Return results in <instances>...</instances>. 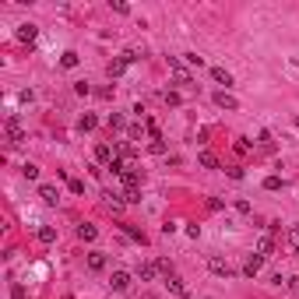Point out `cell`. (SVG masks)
<instances>
[{"label": "cell", "mask_w": 299, "mask_h": 299, "mask_svg": "<svg viewBox=\"0 0 299 299\" xmlns=\"http://www.w3.org/2000/svg\"><path fill=\"white\" fill-rule=\"evenodd\" d=\"M155 274H159V268H155L152 261H141V264H137V278H141V282H152Z\"/></svg>", "instance_id": "7c38bea8"}, {"label": "cell", "mask_w": 299, "mask_h": 299, "mask_svg": "<svg viewBox=\"0 0 299 299\" xmlns=\"http://www.w3.org/2000/svg\"><path fill=\"white\" fill-rule=\"evenodd\" d=\"M106 268V253H88V271H102Z\"/></svg>", "instance_id": "ac0fdd59"}, {"label": "cell", "mask_w": 299, "mask_h": 299, "mask_svg": "<svg viewBox=\"0 0 299 299\" xmlns=\"http://www.w3.org/2000/svg\"><path fill=\"white\" fill-rule=\"evenodd\" d=\"M257 253H261V257H271V253H274V236H271V232H264V236L257 240Z\"/></svg>", "instance_id": "30bf717a"}, {"label": "cell", "mask_w": 299, "mask_h": 299, "mask_svg": "<svg viewBox=\"0 0 299 299\" xmlns=\"http://www.w3.org/2000/svg\"><path fill=\"white\" fill-rule=\"evenodd\" d=\"M39 240H42V243H56V229H53V225H42V229H39Z\"/></svg>", "instance_id": "44dd1931"}, {"label": "cell", "mask_w": 299, "mask_h": 299, "mask_svg": "<svg viewBox=\"0 0 299 299\" xmlns=\"http://www.w3.org/2000/svg\"><path fill=\"white\" fill-rule=\"evenodd\" d=\"M11 292H14V299H25V289H21V285H14Z\"/></svg>", "instance_id": "836d02e7"}, {"label": "cell", "mask_w": 299, "mask_h": 299, "mask_svg": "<svg viewBox=\"0 0 299 299\" xmlns=\"http://www.w3.org/2000/svg\"><path fill=\"white\" fill-rule=\"evenodd\" d=\"M162 99H165V102H169V106H180V95H176V92H165V95H162Z\"/></svg>", "instance_id": "1f68e13d"}, {"label": "cell", "mask_w": 299, "mask_h": 299, "mask_svg": "<svg viewBox=\"0 0 299 299\" xmlns=\"http://www.w3.org/2000/svg\"><path fill=\"white\" fill-rule=\"evenodd\" d=\"M123 204H127V201H120V197H113V194H106V208H109L113 215H120V211H123Z\"/></svg>", "instance_id": "ffe728a7"}, {"label": "cell", "mask_w": 299, "mask_h": 299, "mask_svg": "<svg viewBox=\"0 0 299 299\" xmlns=\"http://www.w3.org/2000/svg\"><path fill=\"white\" fill-rule=\"evenodd\" d=\"M208 268H211V274H218V278H229L232 274L229 261H222V257H208Z\"/></svg>", "instance_id": "8992f818"}, {"label": "cell", "mask_w": 299, "mask_h": 299, "mask_svg": "<svg viewBox=\"0 0 299 299\" xmlns=\"http://www.w3.org/2000/svg\"><path fill=\"white\" fill-rule=\"evenodd\" d=\"M123 201H127V204H137V201H141V190H137V187H127Z\"/></svg>", "instance_id": "7402d4cb"}, {"label": "cell", "mask_w": 299, "mask_h": 299, "mask_svg": "<svg viewBox=\"0 0 299 299\" xmlns=\"http://www.w3.org/2000/svg\"><path fill=\"white\" fill-rule=\"evenodd\" d=\"M236 211H240V215H250L253 208H250V201H236Z\"/></svg>", "instance_id": "4dcf8cb0"}, {"label": "cell", "mask_w": 299, "mask_h": 299, "mask_svg": "<svg viewBox=\"0 0 299 299\" xmlns=\"http://www.w3.org/2000/svg\"><path fill=\"white\" fill-rule=\"evenodd\" d=\"M39 197L46 201V204H60V190L50 187V183H42V187H39Z\"/></svg>", "instance_id": "8fae6325"}, {"label": "cell", "mask_w": 299, "mask_h": 299, "mask_svg": "<svg viewBox=\"0 0 299 299\" xmlns=\"http://www.w3.org/2000/svg\"><path fill=\"white\" fill-rule=\"evenodd\" d=\"M95 236H99V229H95L92 222H81V225H78V240H84V243H92Z\"/></svg>", "instance_id": "4fadbf2b"}, {"label": "cell", "mask_w": 299, "mask_h": 299, "mask_svg": "<svg viewBox=\"0 0 299 299\" xmlns=\"http://www.w3.org/2000/svg\"><path fill=\"white\" fill-rule=\"evenodd\" d=\"M131 274H127V271H113V278H109V285H113V292H127V289H131Z\"/></svg>", "instance_id": "277c9868"}, {"label": "cell", "mask_w": 299, "mask_h": 299, "mask_svg": "<svg viewBox=\"0 0 299 299\" xmlns=\"http://www.w3.org/2000/svg\"><path fill=\"white\" fill-rule=\"evenodd\" d=\"M215 106H218V109H229V113H232V109H240V102L232 99L229 92H215Z\"/></svg>", "instance_id": "9c48e42d"}, {"label": "cell", "mask_w": 299, "mask_h": 299, "mask_svg": "<svg viewBox=\"0 0 299 299\" xmlns=\"http://www.w3.org/2000/svg\"><path fill=\"white\" fill-rule=\"evenodd\" d=\"M95 127H99V120H95L92 113H81V116H78V131H81V134H88V131H95Z\"/></svg>", "instance_id": "5bb4252c"}, {"label": "cell", "mask_w": 299, "mask_h": 299, "mask_svg": "<svg viewBox=\"0 0 299 299\" xmlns=\"http://www.w3.org/2000/svg\"><path fill=\"white\" fill-rule=\"evenodd\" d=\"M7 137H11V144H21V141H25V131H21L18 116H11V120H7Z\"/></svg>", "instance_id": "ba28073f"}, {"label": "cell", "mask_w": 299, "mask_h": 299, "mask_svg": "<svg viewBox=\"0 0 299 299\" xmlns=\"http://www.w3.org/2000/svg\"><path fill=\"white\" fill-rule=\"evenodd\" d=\"M123 232H127V236H131V240H137V243H144V232L141 229H134V225H120Z\"/></svg>", "instance_id": "cb8c5ba5"}, {"label": "cell", "mask_w": 299, "mask_h": 299, "mask_svg": "<svg viewBox=\"0 0 299 299\" xmlns=\"http://www.w3.org/2000/svg\"><path fill=\"white\" fill-rule=\"evenodd\" d=\"M134 60H137V50H127V53H123V56H116V60H113L106 71H109V78H120V74H123L127 67H131Z\"/></svg>", "instance_id": "6da1fadb"}, {"label": "cell", "mask_w": 299, "mask_h": 299, "mask_svg": "<svg viewBox=\"0 0 299 299\" xmlns=\"http://www.w3.org/2000/svg\"><path fill=\"white\" fill-rule=\"evenodd\" d=\"M18 42H28V46H32V42H35V35H39V28L32 25V21H25V25H18Z\"/></svg>", "instance_id": "5b68a950"}, {"label": "cell", "mask_w": 299, "mask_h": 299, "mask_svg": "<svg viewBox=\"0 0 299 299\" xmlns=\"http://www.w3.org/2000/svg\"><path fill=\"white\" fill-rule=\"evenodd\" d=\"M264 190H282V176H268L264 180Z\"/></svg>", "instance_id": "484cf974"}, {"label": "cell", "mask_w": 299, "mask_h": 299, "mask_svg": "<svg viewBox=\"0 0 299 299\" xmlns=\"http://www.w3.org/2000/svg\"><path fill=\"white\" fill-rule=\"evenodd\" d=\"M211 78H215L218 84H225V88H229V84H232V74H229L225 67H211Z\"/></svg>", "instance_id": "2e32d148"}, {"label": "cell", "mask_w": 299, "mask_h": 299, "mask_svg": "<svg viewBox=\"0 0 299 299\" xmlns=\"http://www.w3.org/2000/svg\"><path fill=\"white\" fill-rule=\"evenodd\" d=\"M165 285H169V292H173V296H180V299H187V296H190V289H187V282L180 278V274H173V278H165Z\"/></svg>", "instance_id": "52a82bcc"}, {"label": "cell", "mask_w": 299, "mask_h": 299, "mask_svg": "<svg viewBox=\"0 0 299 299\" xmlns=\"http://www.w3.org/2000/svg\"><path fill=\"white\" fill-rule=\"evenodd\" d=\"M183 63H190V67H204V56H197V53H183Z\"/></svg>", "instance_id": "603a6c76"}, {"label": "cell", "mask_w": 299, "mask_h": 299, "mask_svg": "<svg viewBox=\"0 0 299 299\" xmlns=\"http://www.w3.org/2000/svg\"><path fill=\"white\" fill-rule=\"evenodd\" d=\"M21 173H25V180H39V165L25 162V165H21Z\"/></svg>", "instance_id": "d4e9b609"}, {"label": "cell", "mask_w": 299, "mask_h": 299, "mask_svg": "<svg viewBox=\"0 0 299 299\" xmlns=\"http://www.w3.org/2000/svg\"><path fill=\"white\" fill-rule=\"evenodd\" d=\"M144 131H148V127H144V123H134V127H131V137H134V141H137V137H141V134H144Z\"/></svg>", "instance_id": "f546056e"}, {"label": "cell", "mask_w": 299, "mask_h": 299, "mask_svg": "<svg viewBox=\"0 0 299 299\" xmlns=\"http://www.w3.org/2000/svg\"><path fill=\"white\" fill-rule=\"evenodd\" d=\"M169 74H173L176 84H190V81H194V78H190V71L183 67V60H180V56H169Z\"/></svg>", "instance_id": "7a4b0ae2"}, {"label": "cell", "mask_w": 299, "mask_h": 299, "mask_svg": "<svg viewBox=\"0 0 299 299\" xmlns=\"http://www.w3.org/2000/svg\"><path fill=\"white\" fill-rule=\"evenodd\" d=\"M289 243H292V250L299 253V225H292V229H289Z\"/></svg>", "instance_id": "4316f807"}, {"label": "cell", "mask_w": 299, "mask_h": 299, "mask_svg": "<svg viewBox=\"0 0 299 299\" xmlns=\"http://www.w3.org/2000/svg\"><path fill=\"white\" fill-rule=\"evenodd\" d=\"M95 162H113V148L109 144H95Z\"/></svg>", "instance_id": "e0dca14e"}, {"label": "cell", "mask_w": 299, "mask_h": 299, "mask_svg": "<svg viewBox=\"0 0 299 299\" xmlns=\"http://www.w3.org/2000/svg\"><path fill=\"white\" fill-rule=\"evenodd\" d=\"M67 187H71V194H81V190H84V183H81V180H71Z\"/></svg>", "instance_id": "d6a6232c"}, {"label": "cell", "mask_w": 299, "mask_h": 299, "mask_svg": "<svg viewBox=\"0 0 299 299\" xmlns=\"http://www.w3.org/2000/svg\"><path fill=\"white\" fill-rule=\"evenodd\" d=\"M106 123H109V131H120V127H123V116H120V113H113Z\"/></svg>", "instance_id": "f1b7e54d"}, {"label": "cell", "mask_w": 299, "mask_h": 299, "mask_svg": "<svg viewBox=\"0 0 299 299\" xmlns=\"http://www.w3.org/2000/svg\"><path fill=\"white\" fill-rule=\"evenodd\" d=\"M197 162H201L204 169H218V155H215V152H208V148H204V152L197 155Z\"/></svg>", "instance_id": "9a60e30c"}, {"label": "cell", "mask_w": 299, "mask_h": 299, "mask_svg": "<svg viewBox=\"0 0 299 299\" xmlns=\"http://www.w3.org/2000/svg\"><path fill=\"white\" fill-rule=\"evenodd\" d=\"M78 60H81V56H78L74 50H67V53L60 56V67H67V71H71V67H78Z\"/></svg>", "instance_id": "d6986e66"}, {"label": "cell", "mask_w": 299, "mask_h": 299, "mask_svg": "<svg viewBox=\"0 0 299 299\" xmlns=\"http://www.w3.org/2000/svg\"><path fill=\"white\" fill-rule=\"evenodd\" d=\"M261 271H264V257H261V253H250V257L243 261V274H246V278H257Z\"/></svg>", "instance_id": "3957f363"}, {"label": "cell", "mask_w": 299, "mask_h": 299, "mask_svg": "<svg viewBox=\"0 0 299 299\" xmlns=\"http://www.w3.org/2000/svg\"><path fill=\"white\" fill-rule=\"evenodd\" d=\"M296 127H299V120H296Z\"/></svg>", "instance_id": "e575fe53"}, {"label": "cell", "mask_w": 299, "mask_h": 299, "mask_svg": "<svg viewBox=\"0 0 299 299\" xmlns=\"http://www.w3.org/2000/svg\"><path fill=\"white\" fill-rule=\"evenodd\" d=\"M232 148H236L240 155H246V152H250V141H246V137H236V144H232Z\"/></svg>", "instance_id": "83f0119b"}]
</instances>
